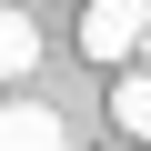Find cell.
I'll list each match as a JSON object with an SVG mask.
<instances>
[{
    "label": "cell",
    "instance_id": "1",
    "mask_svg": "<svg viewBox=\"0 0 151 151\" xmlns=\"http://www.w3.org/2000/svg\"><path fill=\"white\" fill-rule=\"evenodd\" d=\"M141 40H151V0H91V10H81V50L101 70H121Z\"/></svg>",
    "mask_w": 151,
    "mask_h": 151
},
{
    "label": "cell",
    "instance_id": "2",
    "mask_svg": "<svg viewBox=\"0 0 151 151\" xmlns=\"http://www.w3.org/2000/svg\"><path fill=\"white\" fill-rule=\"evenodd\" d=\"M0 151H70V121L50 101H0Z\"/></svg>",
    "mask_w": 151,
    "mask_h": 151
},
{
    "label": "cell",
    "instance_id": "3",
    "mask_svg": "<svg viewBox=\"0 0 151 151\" xmlns=\"http://www.w3.org/2000/svg\"><path fill=\"white\" fill-rule=\"evenodd\" d=\"M20 70H40V20L0 0V81H20Z\"/></svg>",
    "mask_w": 151,
    "mask_h": 151
},
{
    "label": "cell",
    "instance_id": "4",
    "mask_svg": "<svg viewBox=\"0 0 151 151\" xmlns=\"http://www.w3.org/2000/svg\"><path fill=\"white\" fill-rule=\"evenodd\" d=\"M111 121L131 141H151V70H121V91H111Z\"/></svg>",
    "mask_w": 151,
    "mask_h": 151
}]
</instances>
